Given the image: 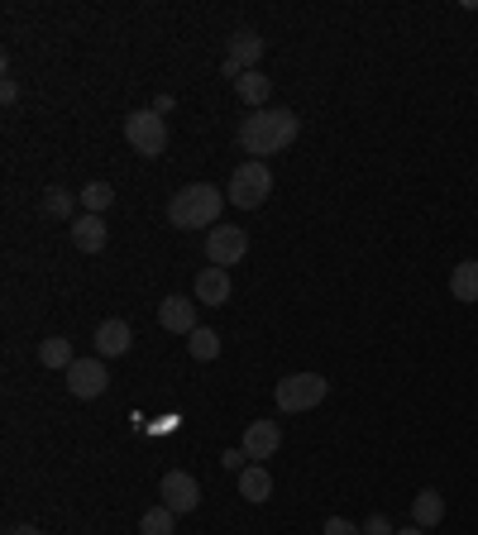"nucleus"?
I'll list each match as a JSON object with an SVG mask.
<instances>
[{
    "label": "nucleus",
    "instance_id": "1",
    "mask_svg": "<svg viewBox=\"0 0 478 535\" xmlns=\"http://www.w3.org/2000/svg\"><path fill=\"white\" fill-rule=\"evenodd\" d=\"M297 129H302V120L292 115V110H254V115H244V125H239V149L254 153V158H268V153H283L287 144H297Z\"/></svg>",
    "mask_w": 478,
    "mask_h": 535
},
{
    "label": "nucleus",
    "instance_id": "2",
    "mask_svg": "<svg viewBox=\"0 0 478 535\" xmlns=\"http://www.w3.org/2000/svg\"><path fill=\"white\" fill-rule=\"evenodd\" d=\"M225 201H230V196L220 192L216 182H192V187L173 192L168 220H173V230H211L220 220V206H225Z\"/></svg>",
    "mask_w": 478,
    "mask_h": 535
},
{
    "label": "nucleus",
    "instance_id": "3",
    "mask_svg": "<svg viewBox=\"0 0 478 535\" xmlns=\"http://www.w3.org/2000/svg\"><path fill=\"white\" fill-rule=\"evenodd\" d=\"M225 196H230V206H239V211H259L263 201L273 196V172H268V163H259V158L239 163Z\"/></svg>",
    "mask_w": 478,
    "mask_h": 535
},
{
    "label": "nucleus",
    "instance_id": "4",
    "mask_svg": "<svg viewBox=\"0 0 478 535\" xmlns=\"http://www.w3.org/2000/svg\"><path fill=\"white\" fill-rule=\"evenodd\" d=\"M125 144H130L139 158H163L168 149V125L158 110H130L125 115Z\"/></svg>",
    "mask_w": 478,
    "mask_h": 535
},
{
    "label": "nucleus",
    "instance_id": "5",
    "mask_svg": "<svg viewBox=\"0 0 478 535\" xmlns=\"http://www.w3.org/2000/svg\"><path fill=\"white\" fill-rule=\"evenodd\" d=\"M326 392L330 383L321 378V373H292V378H283L278 383V411H287V416H297V411H311V407H321L326 402Z\"/></svg>",
    "mask_w": 478,
    "mask_h": 535
},
{
    "label": "nucleus",
    "instance_id": "6",
    "mask_svg": "<svg viewBox=\"0 0 478 535\" xmlns=\"http://www.w3.org/2000/svg\"><path fill=\"white\" fill-rule=\"evenodd\" d=\"M259 58H263V39L254 29H239V34H230V48H225V58H220V77L239 82L244 72L259 67Z\"/></svg>",
    "mask_w": 478,
    "mask_h": 535
},
{
    "label": "nucleus",
    "instance_id": "7",
    "mask_svg": "<svg viewBox=\"0 0 478 535\" xmlns=\"http://www.w3.org/2000/svg\"><path fill=\"white\" fill-rule=\"evenodd\" d=\"M244 254H249V235H244L239 225H220V230L206 235V258H211V268H235Z\"/></svg>",
    "mask_w": 478,
    "mask_h": 535
},
{
    "label": "nucleus",
    "instance_id": "8",
    "mask_svg": "<svg viewBox=\"0 0 478 535\" xmlns=\"http://www.w3.org/2000/svg\"><path fill=\"white\" fill-rule=\"evenodd\" d=\"M106 387H110L106 359H77V364L67 368V392H72L77 402H91V397H101Z\"/></svg>",
    "mask_w": 478,
    "mask_h": 535
},
{
    "label": "nucleus",
    "instance_id": "9",
    "mask_svg": "<svg viewBox=\"0 0 478 535\" xmlns=\"http://www.w3.org/2000/svg\"><path fill=\"white\" fill-rule=\"evenodd\" d=\"M158 493H163V507H168V512H177V516H187V512H196V507H201V483H196L192 473H182V469L163 473Z\"/></svg>",
    "mask_w": 478,
    "mask_h": 535
},
{
    "label": "nucleus",
    "instance_id": "10",
    "mask_svg": "<svg viewBox=\"0 0 478 535\" xmlns=\"http://www.w3.org/2000/svg\"><path fill=\"white\" fill-rule=\"evenodd\" d=\"M278 445H283V426H278V421H249L244 440H239V450L249 454L254 464H259V459H273Z\"/></svg>",
    "mask_w": 478,
    "mask_h": 535
},
{
    "label": "nucleus",
    "instance_id": "11",
    "mask_svg": "<svg viewBox=\"0 0 478 535\" xmlns=\"http://www.w3.org/2000/svg\"><path fill=\"white\" fill-rule=\"evenodd\" d=\"M67 235H72V244H77L82 254H101V249H106V239H110L106 215H77V220L67 225Z\"/></svg>",
    "mask_w": 478,
    "mask_h": 535
},
{
    "label": "nucleus",
    "instance_id": "12",
    "mask_svg": "<svg viewBox=\"0 0 478 535\" xmlns=\"http://www.w3.org/2000/svg\"><path fill=\"white\" fill-rule=\"evenodd\" d=\"M130 344H134L130 321H101L96 325V359H120V354H130Z\"/></svg>",
    "mask_w": 478,
    "mask_h": 535
},
{
    "label": "nucleus",
    "instance_id": "13",
    "mask_svg": "<svg viewBox=\"0 0 478 535\" xmlns=\"http://www.w3.org/2000/svg\"><path fill=\"white\" fill-rule=\"evenodd\" d=\"M158 325L187 340V335L196 330V306L187 297H163V301H158Z\"/></svg>",
    "mask_w": 478,
    "mask_h": 535
},
{
    "label": "nucleus",
    "instance_id": "14",
    "mask_svg": "<svg viewBox=\"0 0 478 535\" xmlns=\"http://www.w3.org/2000/svg\"><path fill=\"white\" fill-rule=\"evenodd\" d=\"M230 292H235V282H230L225 268H201V273H196V301H201V306H225Z\"/></svg>",
    "mask_w": 478,
    "mask_h": 535
},
{
    "label": "nucleus",
    "instance_id": "15",
    "mask_svg": "<svg viewBox=\"0 0 478 535\" xmlns=\"http://www.w3.org/2000/svg\"><path fill=\"white\" fill-rule=\"evenodd\" d=\"M440 521H445V497L435 493V488H421V493L412 497V526L431 531V526H440Z\"/></svg>",
    "mask_w": 478,
    "mask_h": 535
},
{
    "label": "nucleus",
    "instance_id": "16",
    "mask_svg": "<svg viewBox=\"0 0 478 535\" xmlns=\"http://www.w3.org/2000/svg\"><path fill=\"white\" fill-rule=\"evenodd\" d=\"M235 96L244 101V106L268 110V101H273V82H268V77H263L259 67H254V72H244V77L235 82Z\"/></svg>",
    "mask_w": 478,
    "mask_h": 535
},
{
    "label": "nucleus",
    "instance_id": "17",
    "mask_svg": "<svg viewBox=\"0 0 478 535\" xmlns=\"http://www.w3.org/2000/svg\"><path fill=\"white\" fill-rule=\"evenodd\" d=\"M450 297L464 301V306L478 301V258H464V263L450 268Z\"/></svg>",
    "mask_w": 478,
    "mask_h": 535
},
{
    "label": "nucleus",
    "instance_id": "18",
    "mask_svg": "<svg viewBox=\"0 0 478 535\" xmlns=\"http://www.w3.org/2000/svg\"><path fill=\"white\" fill-rule=\"evenodd\" d=\"M239 497H244V502H254V507L268 502V497H273V473L263 469V464H249V469L239 473Z\"/></svg>",
    "mask_w": 478,
    "mask_h": 535
},
{
    "label": "nucleus",
    "instance_id": "19",
    "mask_svg": "<svg viewBox=\"0 0 478 535\" xmlns=\"http://www.w3.org/2000/svg\"><path fill=\"white\" fill-rule=\"evenodd\" d=\"M187 354H192L196 364H211V359H220V335H216V330H206V325H196L192 335H187Z\"/></svg>",
    "mask_w": 478,
    "mask_h": 535
},
{
    "label": "nucleus",
    "instance_id": "20",
    "mask_svg": "<svg viewBox=\"0 0 478 535\" xmlns=\"http://www.w3.org/2000/svg\"><path fill=\"white\" fill-rule=\"evenodd\" d=\"M77 201H82V196H72L67 187H48V192H44V215H53V220H67V225H72V220H77Z\"/></svg>",
    "mask_w": 478,
    "mask_h": 535
},
{
    "label": "nucleus",
    "instance_id": "21",
    "mask_svg": "<svg viewBox=\"0 0 478 535\" xmlns=\"http://www.w3.org/2000/svg\"><path fill=\"white\" fill-rule=\"evenodd\" d=\"M39 364L44 368H72L77 359H72V344L63 340V335H48L44 344H39Z\"/></svg>",
    "mask_w": 478,
    "mask_h": 535
},
{
    "label": "nucleus",
    "instance_id": "22",
    "mask_svg": "<svg viewBox=\"0 0 478 535\" xmlns=\"http://www.w3.org/2000/svg\"><path fill=\"white\" fill-rule=\"evenodd\" d=\"M173 526H177V512H168L163 502L139 516V535H173Z\"/></svg>",
    "mask_w": 478,
    "mask_h": 535
},
{
    "label": "nucleus",
    "instance_id": "23",
    "mask_svg": "<svg viewBox=\"0 0 478 535\" xmlns=\"http://www.w3.org/2000/svg\"><path fill=\"white\" fill-rule=\"evenodd\" d=\"M110 201H115V187H110V182H87V187H82V206H87V215H106Z\"/></svg>",
    "mask_w": 478,
    "mask_h": 535
},
{
    "label": "nucleus",
    "instance_id": "24",
    "mask_svg": "<svg viewBox=\"0 0 478 535\" xmlns=\"http://www.w3.org/2000/svg\"><path fill=\"white\" fill-rule=\"evenodd\" d=\"M326 535H364V526H354V521H345V516H330Z\"/></svg>",
    "mask_w": 478,
    "mask_h": 535
},
{
    "label": "nucleus",
    "instance_id": "25",
    "mask_svg": "<svg viewBox=\"0 0 478 535\" xmlns=\"http://www.w3.org/2000/svg\"><path fill=\"white\" fill-rule=\"evenodd\" d=\"M364 535H397V531H392V521L383 512H373L369 521H364Z\"/></svg>",
    "mask_w": 478,
    "mask_h": 535
},
{
    "label": "nucleus",
    "instance_id": "26",
    "mask_svg": "<svg viewBox=\"0 0 478 535\" xmlns=\"http://www.w3.org/2000/svg\"><path fill=\"white\" fill-rule=\"evenodd\" d=\"M244 459H249V454H244V450H225V454H220V464H225V469H235V473H244V469H249Z\"/></svg>",
    "mask_w": 478,
    "mask_h": 535
},
{
    "label": "nucleus",
    "instance_id": "27",
    "mask_svg": "<svg viewBox=\"0 0 478 535\" xmlns=\"http://www.w3.org/2000/svg\"><path fill=\"white\" fill-rule=\"evenodd\" d=\"M15 96H20V86L5 77V82H0V101H5V106H15Z\"/></svg>",
    "mask_w": 478,
    "mask_h": 535
},
{
    "label": "nucleus",
    "instance_id": "28",
    "mask_svg": "<svg viewBox=\"0 0 478 535\" xmlns=\"http://www.w3.org/2000/svg\"><path fill=\"white\" fill-rule=\"evenodd\" d=\"M5 535H44V531H39V526H10Z\"/></svg>",
    "mask_w": 478,
    "mask_h": 535
},
{
    "label": "nucleus",
    "instance_id": "29",
    "mask_svg": "<svg viewBox=\"0 0 478 535\" xmlns=\"http://www.w3.org/2000/svg\"><path fill=\"white\" fill-rule=\"evenodd\" d=\"M397 535H426V531H421V526H407V531H397Z\"/></svg>",
    "mask_w": 478,
    "mask_h": 535
}]
</instances>
